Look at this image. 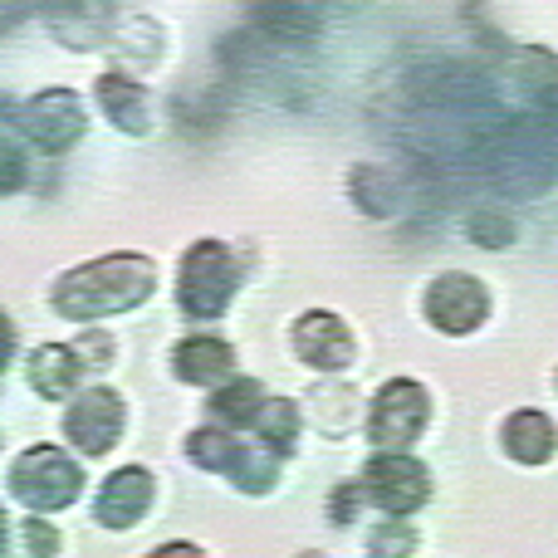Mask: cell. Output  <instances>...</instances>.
I'll list each match as a JSON object with an SVG mask.
<instances>
[{"label": "cell", "mask_w": 558, "mask_h": 558, "mask_svg": "<svg viewBox=\"0 0 558 558\" xmlns=\"http://www.w3.org/2000/svg\"><path fill=\"white\" fill-rule=\"evenodd\" d=\"M294 353H299V363L318 367V373H343L357 348L343 318L328 314V308H308L294 324Z\"/></svg>", "instance_id": "11"}, {"label": "cell", "mask_w": 558, "mask_h": 558, "mask_svg": "<svg viewBox=\"0 0 558 558\" xmlns=\"http://www.w3.org/2000/svg\"><path fill=\"white\" fill-rule=\"evenodd\" d=\"M147 505H153V475L143 465H123L98 490V524L104 530H133V524H143Z\"/></svg>", "instance_id": "12"}, {"label": "cell", "mask_w": 558, "mask_h": 558, "mask_svg": "<svg viewBox=\"0 0 558 558\" xmlns=\"http://www.w3.org/2000/svg\"><path fill=\"white\" fill-rule=\"evenodd\" d=\"M98 108H104L108 123L123 128V133H133V137L147 133V98H143V88H137L133 78H123V74L98 78Z\"/></svg>", "instance_id": "17"}, {"label": "cell", "mask_w": 558, "mask_h": 558, "mask_svg": "<svg viewBox=\"0 0 558 558\" xmlns=\"http://www.w3.org/2000/svg\"><path fill=\"white\" fill-rule=\"evenodd\" d=\"M0 167H5V172H0V192H20V186H25V153H20V143L15 137H10V128H5V137H0Z\"/></svg>", "instance_id": "26"}, {"label": "cell", "mask_w": 558, "mask_h": 558, "mask_svg": "<svg viewBox=\"0 0 558 558\" xmlns=\"http://www.w3.org/2000/svg\"><path fill=\"white\" fill-rule=\"evenodd\" d=\"M231 363H235L231 343H221V338H206V333L182 338V343H177V353H172V373L182 377V383H192V387L221 383V377L231 373Z\"/></svg>", "instance_id": "14"}, {"label": "cell", "mask_w": 558, "mask_h": 558, "mask_svg": "<svg viewBox=\"0 0 558 558\" xmlns=\"http://www.w3.org/2000/svg\"><path fill=\"white\" fill-rule=\"evenodd\" d=\"M78 377H84V363H78V353L64 343H49L29 357V387H35L39 397H49V402L74 392Z\"/></svg>", "instance_id": "16"}, {"label": "cell", "mask_w": 558, "mask_h": 558, "mask_svg": "<svg viewBox=\"0 0 558 558\" xmlns=\"http://www.w3.org/2000/svg\"><path fill=\"white\" fill-rule=\"evenodd\" d=\"M265 402H270V397H265V387L255 383V377H231V383L211 397V416L221 426H255Z\"/></svg>", "instance_id": "19"}, {"label": "cell", "mask_w": 558, "mask_h": 558, "mask_svg": "<svg viewBox=\"0 0 558 558\" xmlns=\"http://www.w3.org/2000/svg\"><path fill=\"white\" fill-rule=\"evenodd\" d=\"M471 241L485 245V251H510L514 245V216L505 206H481L471 216Z\"/></svg>", "instance_id": "24"}, {"label": "cell", "mask_w": 558, "mask_h": 558, "mask_svg": "<svg viewBox=\"0 0 558 558\" xmlns=\"http://www.w3.org/2000/svg\"><path fill=\"white\" fill-rule=\"evenodd\" d=\"M505 451H510L520 465H544V461H554V451H558L554 422H549L544 412H514L510 422H505Z\"/></svg>", "instance_id": "15"}, {"label": "cell", "mask_w": 558, "mask_h": 558, "mask_svg": "<svg viewBox=\"0 0 558 558\" xmlns=\"http://www.w3.org/2000/svg\"><path fill=\"white\" fill-rule=\"evenodd\" d=\"M514 78H520V88H530V94H558V54L549 49L530 45L514 54Z\"/></svg>", "instance_id": "22"}, {"label": "cell", "mask_w": 558, "mask_h": 558, "mask_svg": "<svg viewBox=\"0 0 558 558\" xmlns=\"http://www.w3.org/2000/svg\"><path fill=\"white\" fill-rule=\"evenodd\" d=\"M78 490H84V475H78V465L59 446H29L10 465V495L39 514H54L64 505H74Z\"/></svg>", "instance_id": "4"}, {"label": "cell", "mask_w": 558, "mask_h": 558, "mask_svg": "<svg viewBox=\"0 0 558 558\" xmlns=\"http://www.w3.org/2000/svg\"><path fill=\"white\" fill-rule=\"evenodd\" d=\"M123 397L113 392V387H88V392L74 397V407L64 412V436L78 446L84 456H104L118 446V436H123Z\"/></svg>", "instance_id": "9"}, {"label": "cell", "mask_w": 558, "mask_h": 558, "mask_svg": "<svg viewBox=\"0 0 558 558\" xmlns=\"http://www.w3.org/2000/svg\"><path fill=\"white\" fill-rule=\"evenodd\" d=\"M153 558H206V549H196V544H162V549H153Z\"/></svg>", "instance_id": "30"}, {"label": "cell", "mask_w": 558, "mask_h": 558, "mask_svg": "<svg viewBox=\"0 0 558 558\" xmlns=\"http://www.w3.org/2000/svg\"><path fill=\"white\" fill-rule=\"evenodd\" d=\"M348 186H353L357 211H367V216H392L397 211V177L383 172V167H357Z\"/></svg>", "instance_id": "20"}, {"label": "cell", "mask_w": 558, "mask_h": 558, "mask_svg": "<svg viewBox=\"0 0 558 558\" xmlns=\"http://www.w3.org/2000/svg\"><path fill=\"white\" fill-rule=\"evenodd\" d=\"M10 353H15V328H10V318H0V363L10 367Z\"/></svg>", "instance_id": "31"}, {"label": "cell", "mask_w": 558, "mask_h": 558, "mask_svg": "<svg viewBox=\"0 0 558 558\" xmlns=\"http://www.w3.org/2000/svg\"><path fill=\"white\" fill-rule=\"evenodd\" d=\"M363 485H353V481H348V485H338V490H333V524H353L357 520V505H363Z\"/></svg>", "instance_id": "28"}, {"label": "cell", "mask_w": 558, "mask_h": 558, "mask_svg": "<svg viewBox=\"0 0 558 558\" xmlns=\"http://www.w3.org/2000/svg\"><path fill=\"white\" fill-rule=\"evenodd\" d=\"M113 25L108 5H49V29L64 39L69 49H94Z\"/></svg>", "instance_id": "18"}, {"label": "cell", "mask_w": 558, "mask_h": 558, "mask_svg": "<svg viewBox=\"0 0 558 558\" xmlns=\"http://www.w3.org/2000/svg\"><path fill=\"white\" fill-rule=\"evenodd\" d=\"M308 402H314V416H318V426H324V432H348V426L363 416V412H357V397L348 392V387H318Z\"/></svg>", "instance_id": "23"}, {"label": "cell", "mask_w": 558, "mask_h": 558, "mask_svg": "<svg viewBox=\"0 0 558 558\" xmlns=\"http://www.w3.org/2000/svg\"><path fill=\"white\" fill-rule=\"evenodd\" d=\"M25 549H29V558H54L59 554V530L49 520H25Z\"/></svg>", "instance_id": "27"}, {"label": "cell", "mask_w": 558, "mask_h": 558, "mask_svg": "<svg viewBox=\"0 0 558 558\" xmlns=\"http://www.w3.org/2000/svg\"><path fill=\"white\" fill-rule=\"evenodd\" d=\"M426 416H432V397L422 383L412 377H397L377 392L373 416H367V436H373L383 451H407L416 436L426 432Z\"/></svg>", "instance_id": "7"}, {"label": "cell", "mask_w": 558, "mask_h": 558, "mask_svg": "<svg viewBox=\"0 0 558 558\" xmlns=\"http://www.w3.org/2000/svg\"><path fill=\"white\" fill-rule=\"evenodd\" d=\"M255 432H260V441H265V451L270 456H289L294 451V441H299V407L284 402V397H279V402H265Z\"/></svg>", "instance_id": "21"}, {"label": "cell", "mask_w": 558, "mask_h": 558, "mask_svg": "<svg viewBox=\"0 0 558 558\" xmlns=\"http://www.w3.org/2000/svg\"><path fill=\"white\" fill-rule=\"evenodd\" d=\"M20 128L25 137L39 147V153H69V147L84 137V104H78L74 88H45L35 94L25 108H20Z\"/></svg>", "instance_id": "8"}, {"label": "cell", "mask_w": 558, "mask_h": 558, "mask_svg": "<svg viewBox=\"0 0 558 558\" xmlns=\"http://www.w3.org/2000/svg\"><path fill=\"white\" fill-rule=\"evenodd\" d=\"M367 549H373V558H412L416 549V534L407 520H387L373 530V539H367Z\"/></svg>", "instance_id": "25"}, {"label": "cell", "mask_w": 558, "mask_h": 558, "mask_svg": "<svg viewBox=\"0 0 558 558\" xmlns=\"http://www.w3.org/2000/svg\"><path fill=\"white\" fill-rule=\"evenodd\" d=\"M481 167L495 192L505 196H544L558 182V123L549 113L505 118L481 143Z\"/></svg>", "instance_id": "1"}, {"label": "cell", "mask_w": 558, "mask_h": 558, "mask_svg": "<svg viewBox=\"0 0 558 558\" xmlns=\"http://www.w3.org/2000/svg\"><path fill=\"white\" fill-rule=\"evenodd\" d=\"M304 558H314V554H304Z\"/></svg>", "instance_id": "32"}, {"label": "cell", "mask_w": 558, "mask_h": 558, "mask_svg": "<svg viewBox=\"0 0 558 558\" xmlns=\"http://www.w3.org/2000/svg\"><path fill=\"white\" fill-rule=\"evenodd\" d=\"M74 353L88 357V367H108V363H113V343H108L104 333H94V328H88V333L74 343Z\"/></svg>", "instance_id": "29"}, {"label": "cell", "mask_w": 558, "mask_h": 558, "mask_svg": "<svg viewBox=\"0 0 558 558\" xmlns=\"http://www.w3.org/2000/svg\"><path fill=\"white\" fill-rule=\"evenodd\" d=\"M235 284H241V260L226 251L221 241H202L182 255L177 270V304L192 318H221L231 304Z\"/></svg>", "instance_id": "3"}, {"label": "cell", "mask_w": 558, "mask_h": 558, "mask_svg": "<svg viewBox=\"0 0 558 558\" xmlns=\"http://www.w3.org/2000/svg\"><path fill=\"white\" fill-rule=\"evenodd\" d=\"M251 20L275 49H304L324 29L314 5H251Z\"/></svg>", "instance_id": "13"}, {"label": "cell", "mask_w": 558, "mask_h": 558, "mask_svg": "<svg viewBox=\"0 0 558 558\" xmlns=\"http://www.w3.org/2000/svg\"><path fill=\"white\" fill-rule=\"evenodd\" d=\"M363 490L377 510H387L392 520H407L426 505L432 495V475L422 461H412L407 451H377L363 471Z\"/></svg>", "instance_id": "6"}, {"label": "cell", "mask_w": 558, "mask_h": 558, "mask_svg": "<svg viewBox=\"0 0 558 558\" xmlns=\"http://www.w3.org/2000/svg\"><path fill=\"white\" fill-rule=\"evenodd\" d=\"M485 314H490V294L475 275L451 270L426 284V318L441 333H471V328L485 324Z\"/></svg>", "instance_id": "10"}, {"label": "cell", "mask_w": 558, "mask_h": 558, "mask_svg": "<svg viewBox=\"0 0 558 558\" xmlns=\"http://www.w3.org/2000/svg\"><path fill=\"white\" fill-rule=\"evenodd\" d=\"M186 456H192L202 471H216V475H231L241 490L251 495H265L275 485V461L279 456L270 451H251L245 441H235V436L216 432V426H202V432L186 436Z\"/></svg>", "instance_id": "5"}, {"label": "cell", "mask_w": 558, "mask_h": 558, "mask_svg": "<svg viewBox=\"0 0 558 558\" xmlns=\"http://www.w3.org/2000/svg\"><path fill=\"white\" fill-rule=\"evenodd\" d=\"M157 284V270L147 255H104L94 265H78L54 284L49 304L74 324H98L108 314L137 308Z\"/></svg>", "instance_id": "2"}]
</instances>
